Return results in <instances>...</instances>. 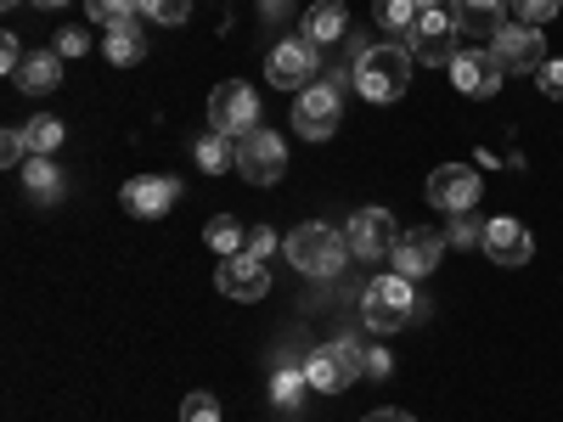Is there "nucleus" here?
I'll return each instance as SVG.
<instances>
[{"label":"nucleus","mask_w":563,"mask_h":422,"mask_svg":"<svg viewBox=\"0 0 563 422\" xmlns=\"http://www.w3.org/2000/svg\"><path fill=\"white\" fill-rule=\"evenodd\" d=\"M400 237L406 231L395 225L389 209H361V214H350V231H344V243H350L355 259H389L400 248Z\"/></svg>","instance_id":"nucleus-7"},{"label":"nucleus","mask_w":563,"mask_h":422,"mask_svg":"<svg viewBox=\"0 0 563 422\" xmlns=\"http://www.w3.org/2000/svg\"><path fill=\"white\" fill-rule=\"evenodd\" d=\"M214 288L225 293V299H243V304H260L265 293H271V270H265V259L260 254H231V259H220V270H214Z\"/></svg>","instance_id":"nucleus-12"},{"label":"nucleus","mask_w":563,"mask_h":422,"mask_svg":"<svg viewBox=\"0 0 563 422\" xmlns=\"http://www.w3.org/2000/svg\"><path fill=\"white\" fill-rule=\"evenodd\" d=\"M321 45L316 40H282V45H271V57H265V79L276 85V90H305V79H316V57Z\"/></svg>","instance_id":"nucleus-9"},{"label":"nucleus","mask_w":563,"mask_h":422,"mask_svg":"<svg viewBox=\"0 0 563 422\" xmlns=\"http://www.w3.org/2000/svg\"><path fill=\"white\" fill-rule=\"evenodd\" d=\"M451 243H456V248H467V243H485V231H479L474 220H467V214H456V225H451Z\"/></svg>","instance_id":"nucleus-35"},{"label":"nucleus","mask_w":563,"mask_h":422,"mask_svg":"<svg viewBox=\"0 0 563 422\" xmlns=\"http://www.w3.org/2000/svg\"><path fill=\"white\" fill-rule=\"evenodd\" d=\"M361 422H411V417H406V411H395V406H384V411H366Z\"/></svg>","instance_id":"nucleus-39"},{"label":"nucleus","mask_w":563,"mask_h":422,"mask_svg":"<svg viewBox=\"0 0 563 422\" xmlns=\"http://www.w3.org/2000/svg\"><path fill=\"white\" fill-rule=\"evenodd\" d=\"M0 7H23V0H0Z\"/></svg>","instance_id":"nucleus-43"},{"label":"nucleus","mask_w":563,"mask_h":422,"mask_svg":"<svg viewBox=\"0 0 563 422\" xmlns=\"http://www.w3.org/2000/svg\"><path fill=\"white\" fill-rule=\"evenodd\" d=\"M344 29H350V12L339 7V0H316V7L305 12V40H316V45L344 40Z\"/></svg>","instance_id":"nucleus-20"},{"label":"nucleus","mask_w":563,"mask_h":422,"mask_svg":"<svg viewBox=\"0 0 563 422\" xmlns=\"http://www.w3.org/2000/svg\"><path fill=\"white\" fill-rule=\"evenodd\" d=\"M456 12L451 7H434V12H422L417 18V29L406 34V52H411V63H445L451 68V57H456Z\"/></svg>","instance_id":"nucleus-4"},{"label":"nucleus","mask_w":563,"mask_h":422,"mask_svg":"<svg viewBox=\"0 0 563 422\" xmlns=\"http://www.w3.org/2000/svg\"><path fill=\"white\" fill-rule=\"evenodd\" d=\"M389 371H395L389 349H372V344H366V378H389Z\"/></svg>","instance_id":"nucleus-37"},{"label":"nucleus","mask_w":563,"mask_h":422,"mask_svg":"<svg viewBox=\"0 0 563 422\" xmlns=\"http://www.w3.org/2000/svg\"><path fill=\"white\" fill-rule=\"evenodd\" d=\"M536 79H541V90H547L552 102H563V63H558V57H547V68H541Z\"/></svg>","instance_id":"nucleus-34"},{"label":"nucleus","mask_w":563,"mask_h":422,"mask_svg":"<svg viewBox=\"0 0 563 422\" xmlns=\"http://www.w3.org/2000/svg\"><path fill=\"white\" fill-rule=\"evenodd\" d=\"M271 248H276V231H271V225H254V231H249V254H260V259H265Z\"/></svg>","instance_id":"nucleus-38"},{"label":"nucleus","mask_w":563,"mask_h":422,"mask_svg":"<svg viewBox=\"0 0 563 422\" xmlns=\"http://www.w3.org/2000/svg\"><path fill=\"white\" fill-rule=\"evenodd\" d=\"M0 68H7V74H18V68H23V45H18V34L0 40Z\"/></svg>","instance_id":"nucleus-36"},{"label":"nucleus","mask_w":563,"mask_h":422,"mask_svg":"<svg viewBox=\"0 0 563 422\" xmlns=\"http://www.w3.org/2000/svg\"><path fill=\"white\" fill-rule=\"evenodd\" d=\"M501 18H507V0H456V29L462 34L496 40L501 34Z\"/></svg>","instance_id":"nucleus-18"},{"label":"nucleus","mask_w":563,"mask_h":422,"mask_svg":"<svg viewBox=\"0 0 563 422\" xmlns=\"http://www.w3.org/2000/svg\"><path fill=\"white\" fill-rule=\"evenodd\" d=\"M417 0H372V23H378L384 34H411L417 29Z\"/></svg>","instance_id":"nucleus-24"},{"label":"nucleus","mask_w":563,"mask_h":422,"mask_svg":"<svg viewBox=\"0 0 563 422\" xmlns=\"http://www.w3.org/2000/svg\"><path fill=\"white\" fill-rule=\"evenodd\" d=\"M434 7H445V0H417V12H434Z\"/></svg>","instance_id":"nucleus-42"},{"label":"nucleus","mask_w":563,"mask_h":422,"mask_svg":"<svg viewBox=\"0 0 563 422\" xmlns=\"http://www.w3.org/2000/svg\"><path fill=\"white\" fill-rule=\"evenodd\" d=\"M305 378H310V389H316V395H339L344 384H355V378H350V366L339 360V349H333V344L316 349V355L305 360Z\"/></svg>","instance_id":"nucleus-19"},{"label":"nucleus","mask_w":563,"mask_h":422,"mask_svg":"<svg viewBox=\"0 0 563 422\" xmlns=\"http://www.w3.org/2000/svg\"><path fill=\"white\" fill-rule=\"evenodd\" d=\"M225 411H220V400L214 395H186V406H180V422H220Z\"/></svg>","instance_id":"nucleus-31"},{"label":"nucleus","mask_w":563,"mask_h":422,"mask_svg":"<svg viewBox=\"0 0 563 422\" xmlns=\"http://www.w3.org/2000/svg\"><path fill=\"white\" fill-rule=\"evenodd\" d=\"M305 389H310V378H305V366H282L276 378H271V395H276V406H282V411H294Z\"/></svg>","instance_id":"nucleus-27"},{"label":"nucleus","mask_w":563,"mask_h":422,"mask_svg":"<svg viewBox=\"0 0 563 422\" xmlns=\"http://www.w3.org/2000/svg\"><path fill=\"white\" fill-rule=\"evenodd\" d=\"M333 349H339V360L350 366V378H366V344H361V338H339Z\"/></svg>","instance_id":"nucleus-32"},{"label":"nucleus","mask_w":563,"mask_h":422,"mask_svg":"<svg viewBox=\"0 0 563 422\" xmlns=\"http://www.w3.org/2000/svg\"><path fill=\"white\" fill-rule=\"evenodd\" d=\"M422 310L417 293H411V281L406 276H378V281H366V293H361V321L372 326V333H400V326H411Z\"/></svg>","instance_id":"nucleus-3"},{"label":"nucleus","mask_w":563,"mask_h":422,"mask_svg":"<svg viewBox=\"0 0 563 422\" xmlns=\"http://www.w3.org/2000/svg\"><path fill=\"white\" fill-rule=\"evenodd\" d=\"M260 7H265V18H282V12H288V0H260Z\"/></svg>","instance_id":"nucleus-40"},{"label":"nucleus","mask_w":563,"mask_h":422,"mask_svg":"<svg viewBox=\"0 0 563 422\" xmlns=\"http://www.w3.org/2000/svg\"><path fill=\"white\" fill-rule=\"evenodd\" d=\"M23 186H29L34 203H57V198H63V169H57L52 158H29V164H23Z\"/></svg>","instance_id":"nucleus-22"},{"label":"nucleus","mask_w":563,"mask_h":422,"mask_svg":"<svg viewBox=\"0 0 563 422\" xmlns=\"http://www.w3.org/2000/svg\"><path fill=\"white\" fill-rule=\"evenodd\" d=\"M192 158H198V169L220 175V169H231V164H238V147H231V135L209 130V135H198V147H192Z\"/></svg>","instance_id":"nucleus-25"},{"label":"nucleus","mask_w":563,"mask_h":422,"mask_svg":"<svg viewBox=\"0 0 563 422\" xmlns=\"http://www.w3.org/2000/svg\"><path fill=\"white\" fill-rule=\"evenodd\" d=\"M141 57H147V34H141V23L108 29V63H113V68H135Z\"/></svg>","instance_id":"nucleus-21"},{"label":"nucleus","mask_w":563,"mask_h":422,"mask_svg":"<svg viewBox=\"0 0 563 422\" xmlns=\"http://www.w3.org/2000/svg\"><path fill=\"white\" fill-rule=\"evenodd\" d=\"M175 203H180V180H169V175H135V180H124V209L135 220H164Z\"/></svg>","instance_id":"nucleus-14"},{"label":"nucleus","mask_w":563,"mask_h":422,"mask_svg":"<svg viewBox=\"0 0 563 422\" xmlns=\"http://www.w3.org/2000/svg\"><path fill=\"white\" fill-rule=\"evenodd\" d=\"M209 130L231 135V141H243L249 130H260V97L249 85H214V97H209Z\"/></svg>","instance_id":"nucleus-6"},{"label":"nucleus","mask_w":563,"mask_h":422,"mask_svg":"<svg viewBox=\"0 0 563 422\" xmlns=\"http://www.w3.org/2000/svg\"><path fill=\"white\" fill-rule=\"evenodd\" d=\"M479 169H467V164H440L434 175H429V203L440 209V214H467L479 203Z\"/></svg>","instance_id":"nucleus-13"},{"label":"nucleus","mask_w":563,"mask_h":422,"mask_svg":"<svg viewBox=\"0 0 563 422\" xmlns=\"http://www.w3.org/2000/svg\"><path fill=\"white\" fill-rule=\"evenodd\" d=\"M34 7H45V12H57V7H68V0H34Z\"/></svg>","instance_id":"nucleus-41"},{"label":"nucleus","mask_w":563,"mask_h":422,"mask_svg":"<svg viewBox=\"0 0 563 422\" xmlns=\"http://www.w3.org/2000/svg\"><path fill=\"white\" fill-rule=\"evenodd\" d=\"M23 141H29V158H52L63 141H68V130H63V119H52V113H40V119H29L23 124Z\"/></svg>","instance_id":"nucleus-23"},{"label":"nucleus","mask_w":563,"mask_h":422,"mask_svg":"<svg viewBox=\"0 0 563 422\" xmlns=\"http://www.w3.org/2000/svg\"><path fill=\"white\" fill-rule=\"evenodd\" d=\"M440 254H445V237H440V231H429V225H417V231H406V237H400V248L389 259H395V276L417 281V276L440 270Z\"/></svg>","instance_id":"nucleus-15"},{"label":"nucleus","mask_w":563,"mask_h":422,"mask_svg":"<svg viewBox=\"0 0 563 422\" xmlns=\"http://www.w3.org/2000/svg\"><path fill=\"white\" fill-rule=\"evenodd\" d=\"M490 57L501 63V74H541L547 68V34L530 23H501V34L490 40Z\"/></svg>","instance_id":"nucleus-5"},{"label":"nucleus","mask_w":563,"mask_h":422,"mask_svg":"<svg viewBox=\"0 0 563 422\" xmlns=\"http://www.w3.org/2000/svg\"><path fill=\"white\" fill-rule=\"evenodd\" d=\"M339 119H344V102H339L333 85H305L299 97H294V130L305 141H327V135L339 130Z\"/></svg>","instance_id":"nucleus-8"},{"label":"nucleus","mask_w":563,"mask_h":422,"mask_svg":"<svg viewBox=\"0 0 563 422\" xmlns=\"http://www.w3.org/2000/svg\"><path fill=\"white\" fill-rule=\"evenodd\" d=\"M203 243H209L220 259H231V254H243V248H249L243 225H238V220H225V214H214V220L203 225Z\"/></svg>","instance_id":"nucleus-26"},{"label":"nucleus","mask_w":563,"mask_h":422,"mask_svg":"<svg viewBox=\"0 0 563 422\" xmlns=\"http://www.w3.org/2000/svg\"><path fill=\"white\" fill-rule=\"evenodd\" d=\"M512 12H519V23H530V29H541V23H552L558 12H563V0H507Z\"/></svg>","instance_id":"nucleus-30"},{"label":"nucleus","mask_w":563,"mask_h":422,"mask_svg":"<svg viewBox=\"0 0 563 422\" xmlns=\"http://www.w3.org/2000/svg\"><path fill=\"white\" fill-rule=\"evenodd\" d=\"M52 52H57L63 63H68V57H85V52H90V34H79V29H63Z\"/></svg>","instance_id":"nucleus-33"},{"label":"nucleus","mask_w":563,"mask_h":422,"mask_svg":"<svg viewBox=\"0 0 563 422\" xmlns=\"http://www.w3.org/2000/svg\"><path fill=\"white\" fill-rule=\"evenodd\" d=\"M141 18H153V23H186L192 18V0H135Z\"/></svg>","instance_id":"nucleus-29"},{"label":"nucleus","mask_w":563,"mask_h":422,"mask_svg":"<svg viewBox=\"0 0 563 422\" xmlns=\"http://www.w3.org/2000/svg\"><path fill=\"white\" fill-rule=\"evenodd\" d=\"M282 254H288V265L299 276H339L344 259H350V243H344V231L333 225H294L288 237H282Z\"/></svg>","instance_id":"nucleus-2"},{"label":"nucleus","mask_w":563,"mask_h":422,"mask_svg":"<svg viewBox=\"0 0 563 422\" xmlns=\"http://www.w3.org/2000/svg\"><path fill=\"white\" fill-rule=\"evenodd\" d=\"M411 85V52L395 40H378L355 57V90L366 102H400Z\"/></svg>","instance_id":"nucleus-1"},{"label":"nucleus","mask_w":563,"mask_h":422,"mask_svg":"<svg viewBox=\"0 0 563 422\" xmlns=\"http://www.w3.org/2000/svg\"><path fill=\"white\" fill-rule=\"evenodd\" d=\"M135 0H85V18L102 23V29H119V23H135Z\"/></svg>","instance_id":"nucleus-28"},{"label":"nucleus","mask_w":563,"mask_h":422,"mask_svg":"<svg viewBox=\"0 0 563 422\" xmlns=\"http://www.w3.org/2000/svg\"><path fill=\"white\" fill-rule=\"evenodd\" d=\"M485 254H490L496 265H525V259L536 254V243H530V231H525L519 220L496 214V220L485 225Z\"/></svg>","instance_id":"nucleus-16"},{"label":"nucleus","mask_w":563,"mask_h":422,"mask_svg":"<svg viewBox=\"0 0 563 422\" xmlns=\"http://www.w3.org/2000/svg\"><path fill=\"white\" fill-rule=\"evenodd\" d=\"M451 85L474 102H490L501 90V63L490 57V45H467V52L451 57Z\"/></svg>","instance_id":"nucleus-11"},{"label":"nucleus","mask_w":563,"mask_h":422,"mask_svg":"<svg viewBox=\"0 0 563 422\" xmlns=\"http://www.w3.org/2000/svg\"><path fill=\"white\" fill-rule=\"evenodd\" d=\"M238 169H243L254 186H276L282 169H288V147H282V135H271L265 124L249 130V135L238 141Z\"/></svg>","instance_id":"nucleus-10"},{"label":"nucleus","mask_w":563,"mask_h":422,"mask_svg":"<svg viewBox=\"0 0 563 422\" xmlns=\"http://www.w3.org/2000/svg\"><path fill=\"white\" fill-rule=\"evenodd\" d=\"M12 79L29 90V97H52V90L63 85V57H57V52H29Z\"/></svg>","instance_id":"nucleus-17"}]
</instances>
